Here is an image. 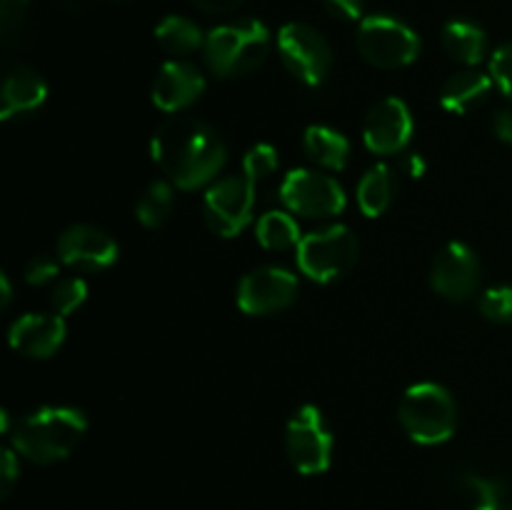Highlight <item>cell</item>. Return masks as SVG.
<instances>
[{"instance_id": "ba28073f", "label": "cell", "mask_w": 512, "mask_h": 510, "mask_svg": "<svg viewBox=\"0 0 512 510\" xmlns=\"http://www.w3.org/2000/svg\"><path fill=\"white\" fill-rule=\"evenodd\" d=\"M278 53L285 68L308 88H318L333 68V50L320 30L308 23H288L280 28Z\"/></svg>"}, {"instance_id": "4316f807", "label": "cell", "mask_w": 512, "mask_h": 510, "mask_svg": "<svg viewBox=\"0 0 512 510\" xmlns=\"http://www.w3.org/2000/svg\"><path fill=\"white\" fill-rule=\"evenodd\" d=\"M278 165H280L278 150L268 143H258L245 153L243 175L248 180H253V183H258V180L270 178V175L278 170Z\"/></svg>"}, {"instance_id": "3957f363", "label": "cell", "mask_w": 512, "mask_h": 510, "mask_svg": "<svg viewBox=\"0 0 512 510\" xmlns=\"http://www.w3.org/2000/svg\"><path fill=\"white\" fill-rule=\"evenodd\" d=\"M203 55L205 65L218 78H240L265 63L270 55V30L253 18L218 25L205 35Z\"/></svg>"}, {"instance_id": "f546056e", "label": "cell", "mask_w": 512, "mask_h": 510, "mask_svg": "<svg viewBox=\"0 0 512 510\" xmlns=\"http://www.w3.org/2000/svg\"><path fill=\"white\" fill-rule=\"evenodd\" d=\"M490 78L512 100V43L500 45L490 58Z\"/></svg>"}, {"instance_id": "4fadbf2b", "label": "cell", "mask_w": 512, "mask_h": 510, "mask_svg": "<svg viewBox=\"0 0 512 510\" xmlns=\"http://www.w3.org/2000/svg\"><path fill=\"white\" fill-rule=\"evenodd\" d=\"M480 280V263L473 248L458 240H450L435 253L430 265V285L448 300H468Z\"/></svg>"}, {"instance_id": "5b68a950", "label": "cell", "mask_w": 512, "mask_h": 510, "mask_svg": "<svg viewBox=\"0 0 512 510\" xmlns=\"http://www.w3.org/2000/svg\"><path fill=\"white\" fill-rule=\"evenodd\" d=\"M295 253H298L300 273L325 285L340 280L355 268L360 245L348 225H328V228L303 235Z\"/></svg>"}, {"instance_id": "d6986e66", "label": "cell", "mask_w": 512, "mask_h": 510, "mask_svg": "<svg viewBox=\"0 0 512 510\" xmlns=\"http://www.w3.org/2000/svg\"><path fill=\"white\" fill-rule=\"evenodd\" d=\"M440 43L443 50L460 65H475L483 63L485 50H488V38L480 25L470 23V20H450L440 33Z\"/></svg>"}, {"instance_id": "f1b7e54d", "label": "cell", "mask_w": 512, "mask_h": 510, "mask_svg": "<svg viewBox=\"0 0 512 510\" xmlns=\"http://www.w3.org/2000/svg\"><path fill=\"white\" fill-rule=\"evenodd\" d=\"M30 13V0H0V35L5 45H13L23 33Z\"/></svg>"}, {"instance_id": "30bf717a", "label": "cell", "mask_w": 512, "mask_h": 510, "mask_svg": "<svg viewBox=\"0 0 512 510\" xmlns=\"http://www.w3.org/2000/svg\"><path fill=\"white\" fill-rule=\"evenodd\" d=\"M280 200L290 213L303 218H333L343 213L345 190L330 175L310 168H295L280 185Z\"/></svg>"}, {"instance_id": "44dd1931", "label": "cell", "mask_w": 512, "mask_h": 510, "mask_svg": "<svg viewBox=\"0 0 512 510\" xmlns=\"http://www.w3.org/2000/svg\"><path fill=\"white\" fill-rule=\"evenodd\" d=\"M395 170L390 165L378 163L363 175L358 183V205L368 218H378L390 208L395 195Z\"/></svg>"}, {"instance_id": "836d02e7", "label": "cell", "mask_w": 512, "mask_h": 510, "mask_svg": "<svg viewBox=\"0 0 512 510\" xmlns=\"http://www.w3.org/2000/svg\"><path fill=\"white\" fill-rule=\"evenodd\" d=\"M198 10L208 15H228L243 5V0H190Z\"/></svg>"}, {"instance_id": "1f68e13d", "label": "cell", "mask_w": 512, "mask_h": 510, "mask_svg": "<svg viewBox=\"0 0 512 510\" xmlns=\"http://www.w3.org/2000/svg\"><path fill=\"white\" fill-rule=\"evenodd\" d=\"M20 478V455L18 450L10 445V448H3V455H0V495L8 498L10 490L15 488Z\"/></svg>"}, {"instance_id": "83f0119b", "label": "cell", "mask_w": 512, "mask_h": 510, "mask_svg": "<svg viewBox=\"0 0 512 510\" xmlns=\"http://www.w3.org/2000/svg\"><path fill=\"white\" fill-rule=\"evenodd\" d=\"M480 313L493 323H512V285H495L480 295Z\"/></svg>"}, {"instance_id": "52a82bcc", "label": "cell", "mask_w": 512, "mask_h": 510, "mask_svg": "<svg viewBox=\"0 0 512 510\" xmlns=\"http://www.w3.org/2000/svg\"><path fill=\"white\" fill-rule=\"evenodd\" d=\"M285 453L300 475H320L333 463V433L315 405H300L285 428Z\"/></svg>"}, {"instance_id": "e575fe53", "label": "cell", "mask_w": 512, "mask_h": 510, "mask_svg": "<svg viewBox=\"0 0 512 510\" xmlns=\"http://www.w3.org/2000/svg\"><path fill=\"white\" fill-rule=\"evenodd\" d=\"M493 133L495 138L503 140V143L512 145V108L498 110L493 118Z\"/></svg>"}, {"instance_id": "277c9868", "label": "cell", "mask_w": 512, "mask_h": 510, "mask_svg": "<svg viewBox=\"0 0 512 510\" xmlns=\"http://www.w3.org/2000/svg\"><path fill=\"white\" fill-rule=\"evenodd\" d=\"M398 420L415 443L440 445L458 428V405L443 385L415 383L400 400Z\"/></svg>"}, {"instance_id": "ac0fdd59", "label": "cell", "mask_w": 512, "mask_h": 510, "mask_svg": "<svg viewBox=\"0 0 512 510\" xmlns=\"http://www.w3.org/2000/svg\"><path fill=\"white\" fill-rule=\"evenodd\" d=\"M493 78L490 73H483V70H460V73L450 75L445 80L443 90H440V105H443L448 113L465 115L470 110L478 108L485 98L493 90Z\"/></svg>"}, {"instance_id": "6da1fadb", "label": "cell", "mask_w": 512, "mask_h": 510, "mask_svg": "<svg viewBox=\"0 0 512 510\" xmlns=\"http://www.w3.org/2000/svg\"><path fill=\"white\" fill-rule=\"evenodd\" d=\"M155 165L180 190L208 185L228 158L223 138L213 125L190 115H173L150 140Z\"/></svg>"}, {"instance_id": "9a60e30c", "label": "cell", "mask_w": 512, "mask_h": 510, "mask_svg": "<svg viewBox=\"0 0 512 510\" xmlns=\"http://www.w3.org/2000/svg\"><path fill=\"white\" fill-rule=\"evenodd\" d=\"M65 320L58 313H25L10 325L8 343L15 353L25 355V358L45 360L55 355L63 345Z\"/></svg>"}, {"instance_id": "e0dca14e", "label": "cell", "mask_w": 512, "mask_h": 510, "mask_svg": "<svg viewBox=\"0 0 512 510\" xmlns=\"http://www.w3.org/2000/svg\"><path fill=\"white\" fill-rule=\"evenodd\" d=\"M48 98V83L38 70L25 63L5 65L3 73V105L0 118L13 120L35 113Z\"/></svg>"}, {"instance_id": "7c38bea8", "label": "cell", "mask_w": 512, "mask_h": 510, "mask_svg": "<svg viewBox=\"0 0 512 510\" xmlns=\"http://www.w3.org/2000/svg\"><path fill=\"white\" fill-rule=\"evenodd\" d=\"M413 113L400 98H383L363 120L365 148L375 155H395L408 148L413 138Z\"/></svg>"}, {"instance_id": "9c48e42d", "label": "cell", "mask_w": 512, "mask_h": 510, "mask_svg": "<svg viewBox=\"0 0 512 510\" xmlns=\"http://www.w3.org/2000/svg\"><path fill=\"white\" fill-rule=\"evenodd\" d=\"M255 210V183L245 175H228L203 195L205 225L220 238H235L248 228Z\"/></svg>"}, {"instance_id": "74e56055", "label": "cell", "mask_w": 512, "mask_h": 510, "mask_svg": "<svg viewBox=\"0 0 512 510\" xmlns=\"http://www.w3.org/2000/svg\"><path fill=\"white\" fill-rule=\"evenodd\" d=\"M60 3H63L68 10H78L85 0H60Z\"/></svg>"}, {"instance_id": "7402d4cb", "label": "cell", "mask_w": 512, "mask_h": 510, "mask_svg": "<svg viewBox=\"0 0 512 510\" xmlns=\"http://www.w3.org/2000/svg\"><path fill=\"white\" fill-rule=\"evenodd\" d=\"M155 40L160 48L168 50L173 55H188L195 53L205 45V35L198 25L183 15H168L155 25Z\"/></svg>"}, {"instance_id": "484cf974", "label": "cell", "mask_w": 512, "mask_h": 510, "mask_svg": "<svg viewBox=\"0 0 512 510\" xmlns=\"http://www.w3.org/2000/svg\"><path fill=\"white\" fill-rule=\"evenodd\" d=\"M88 298V283H85L80 275H70V278H63L60 283H55L53 293H50V305L58 315H70L80 308Z\"/></svg>"}, {"instance_id": "d590c367", "label": "cell", "mask_w": 512, "mask_h": 510, "mask_svg": "<svg viewBox=\"0 0 512 510\" xmlns=\"http://www.w3.org/2000/svg\"><path fill=\"white\" fill-rule=\"evenodd\" d=\"M425 158L420 153H410L408 158H405V170H408L410 178H423L425 175Z\"/></svg>"}, {"instance_id": "ffe728a7", "label": "cell", "mask_w": 512, "mask_h": 510, "mask_svg": "<svg viewBox=\"0 0 512 510\" xmlns=\"http://www.w3.org/2000/svg\"><path fill=\"white\" fill-rule=\"evenodd\" d=\"M303 148L310 160L325 170H343L350 160V140L340 130L328 128V125L305 128Z\"/></svg>"}, {"instance_id": "2e32d148", "label": "cell", "mask_w": 512, "mask_h": 510, "mask_svg": "<svg viewBox=\"0 0 512 510\" xmlns=\"http://www.w3.org/2000/svg\"><path fill=\"white\" fill-rule=\"evenodd\" d=\"M203 90L205 78L193 63L168 60L155 73L150 98H153L155 108L163 110V113H180V110L190 108L203 95Z\"/></svg>"}, {"instance_id": "4dcf8cb0", "label": "cell", "mask_w": 512, "mask_h": 510, "mask_svg": "<svg viewBox=\"0 0 512 510\" xmlns=\"http://www.w3.org/2000/svg\"><path fill=\"white\" fill-rule=\"evenodd\" d=\"M60 258H53V255H35L25 263V283L28 285H45L50 280L58 278Z\"/></svg>"}, {"instance_id": "d6a6232c", "label": "cell", "mask_w": 512, "mask_h": 510, "mask_svg": "<svg viewBox=\"0 0 512 510\" xmlns=\"http://www.w3.org/2000/svg\"><path fill=\"white\" fill-rule=\"evenodd\" d=\"M330 15L343 20H360L363 15V0H323Z\"/></svg>"}, {"instance_id": "cb8c5ba5", "label": "cell", "mask_w": 512, "mask_h": 510, "mask_svg": "<svg viewBox=\"0 0 512 510\" xmlns=\"http://www.w3.org/2000/svg\"><path fill=\"white\" fill-rule=\"evenodd\" d=\"M458 490L470 510H508V505H505V485L498 478L465 473L460 475Z\"/></svg>"}, {"instance_id": "7a4b0ae2", "label": "cell", "mask_w": 512, "mask_h": 510, "mask_svg": "<svg viewBox=\"0 0 512 510\" xmlns=\"http://www.w3.org/2000/svg\"><path fill=\"white\" fill-rule=\"evenodd\" d=\"M88 430L83 410L68 405H50L35 410L10 430V445L18 450L20 458L33 463L50 465L65 460L83 440Z\"/></svg>"}, {"instance_id": "5bb4252c", "label": "cell", "mask_w": 512, "mask_h": 510, "mask_svg": "<svg viewBox=\"0 0 512 510\" xmlns=\"http://www.w3.org/2000/svg\"><path fill=\"white\" fill-rule=\"evenodd\" d=\"M58 258L80 273H98L118 260V243L95 225H70L58 240Z\"/></svg>"}, {"instance_id": "8992f818", "label": "cell", "mask_w": 512, "mask_h": 510, "mask_svg": "<svg viewBox=\"0 0 512 510\" xmlns=\"http://www.w3.org/2000/svg\"><path fill=\"white\" fill-rule=\"evenodd\" d=\"M355 43L370 65L383 70L405 68L420 55L418 33L393 15H368L360 20Z\"/></svg>"}, {"instance_id": "d4e9b609", "label": "cell", "mask_w": 512, "mask_h": 510, "mask_svg": "<svg viewBox=\"0 0 512 510\" xmlns=\"http://www.w3.org/2000/svg\"><path fill=\"white\" fill-rule=\"evenodd\" d=\"M175 205V193L173 185L168 180H155L148 188L143 190V195L135 203V218L145 228H160V225L168 223L170 213H173Z\"/></svg>"}, {"instance_id": "8d00e7d4", "label": "cell", "mask_w": 512, "mask_h": 510, "mask_svg": "<svg viewBox=\"0 0 512 510\" xmlns=\"http://www.w3.org/2000/svg\"><path fill=\"white\" fill-rule=\"evenodd\" d=\"M0 290H3V295H0V305H3V308H8L10 305V298H13V290H10V278L8 275H0Z\"/></svg>"}, {"instance_id": "f35d334b", "label": "cell", "mask_w": 512, "mask_h": 510, "mask_svg": "<svg viewBox=\"0 0 512 510\" xmlns=\"http://www.w3.org/2000/svg\"><path fill=\"white\" fill-rule=\"evenodd\" d=\"M508 510H512V503H510V505H508Z\"/></svg>"}, {"instance_id": "8fae6325", "label": "cell", "mask_w": 512, "mask_h": 510, "mask_svg": "<svg viewBox=\"0 0 512 510\" xmlns=\"http://www.w3.org/2000/svg\"><path fill=\"white\" fill-rule=\"evenodd\" d=\"M298 275L278 265L255 268L240 280L238 308L248 315H270L285 310L298 298Z\"/></svg>"}, {"instance_id": "603a6c76", "label": "cell", "mask_w": 512, "mask_h": 510, "mask_svg": "<svg viewBox=\"0 0 512 510\" xmlns=\"http://www.w3.org/2000/svg\"><path fill=\"white\" fill-rule=\"evenodd\" d=\"M255 238L265 250H290L300 245V228L285 210H270L255 225Z\"/></svg>"}]
</instances>
